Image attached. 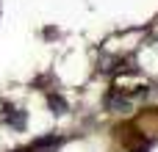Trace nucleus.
<instances>
[{
  "label": "nucleus",
  "instance_id": "nucleus-3",
  "mask_svg": "<svg viewBox=\"0 0 158 152\" xmlns=\"http://www.w3.org/2000/svg\"><path fill=\"white\" fill-rule=\"evenodd\" d=\"M139 152H147V150H139Z\"/></svg>",
  "mask_w": 158,
  "mask_h": 152
},
{
  "label": "nucleus",
  "instance_id": "nucleus-1",
  "mask_svg": "<svg viewBox=\"0 0 158 152\" xmlns=\"http://www.w3.org/2000/svg\"><path fill=\"white\" fill-rule=\"evenodd\" d=\"M47 105L53 108V114H67V102H64L61 97H56V94L47 97Z\"/></svg>",
  "mask_w": 158,
  "mask_h": 152
},
{
  "label": "nucleus",
  "instance_id": "nucleus-2",
  "mask_svg": "<svg viewBox=\"0 0 158 152\" xmlns=\"http://www.w3.org/2000/svg\"><path fill=\"white\" fill-rule=\"evenodd\" d=\"M6 119H8V125H11V127H17V130H22V127H25V111H14V114H8Z\"/></svg>",
  "mask_w": 158,
  "mask_h": 152
}]
</instances>
